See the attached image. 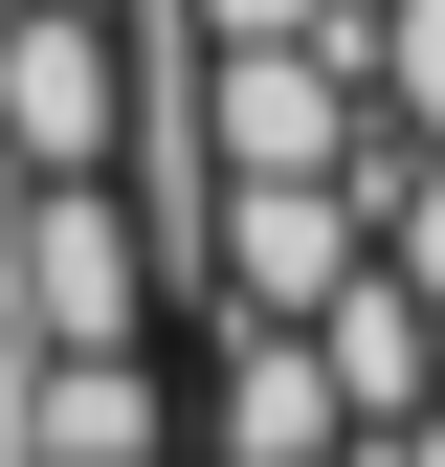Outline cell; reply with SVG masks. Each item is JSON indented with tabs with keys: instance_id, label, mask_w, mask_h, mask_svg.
Wrapping results in <instances>:
<instances>
[{
	"instance_id": "obj_1",
	"label": "cell",
	"mask_w": 445,
	"mask_h": 467,
	"mask_svg": "<svg viewBox=\"0 0 445 467\" xmlns=\"http://www.w3.org/2000/svg\"><path fill=\"white\" fill-rule=\"evenodd\" d=\"M0 334H23V357L156 334V223H134V179H23V223H0Z\"/></svg>"
},
{
	"instance_id": "obj_2",
	"label": "cell",
	"mask_w": 445,
	"mask_h": 467,
	"mask_svg": "<svg viewBox=\"0 0 445 467\" xmlns=\"http://www.w3.org/2000/svg\"><path fill=\"white\" fill-rule=\"evenodd\" d=\"M111 134H134V23L111 0H0V156L111 179Z\"/></svg>"
},
{
	"instance_id": "obj_3",
	"label": "cell",
	"mask_w": 445,
	"mask_h": 467,
	"mask_svg": "<svg viewBox=\"0 0 445 467\" xmlns=\"http://www.w3.org/2000/svg\"><path fill=\"white\" fill-rule=\"evenodd\" d=\"M357 245H378V201H357V179H222V201H201V267H222V312H312Z\"/></svg>"
},
{
	"instance_id": "obj_4",
	"label": "cell",
	"mask_w": 445,
	"mask_h": 467,
	"mask_svg": "<svg viewBox=\"0 0 445 467\" xmlns=\"http://www.w3.org/2000/svg\"><path fill=\"white\" fill-rule=\"evenodd\" d=\"M0 445L23 467H156V334H111V357H0Z\"/></svg>"
},
{
	"instance_id": "obj_5",
	"label": "cell",
	"mask_w": 445,
	"mask_h": 467,
	"mask_svg": "<svg viewBox=\"0 0 445 467\" xmlns=\"http://www.w3.org/2000/svg\"><path fill=\"white\" fill-rule=\"evenodd\" d=\"M290 334H312V379H334V423H423V379H445V312H423V289L378 267V245L334 267V289H312Z\"/></svg>"
},
{
	"instance_id": "obj_6",
	"label": "cell",
	"mask_w": 445,
	"mask_h": 467,
	"mask_svg": "<svg viewBox=\"0 0 445 467\" xmlns=\"http://www.w3.org/2000/svg\"><path fill=\"white\" fill-rule=\"evenodd\" d=\"M357 423H334V379H312V334L290 312H245L222 334V467H334Z\"/></svg>"
},
{
	"instance_id": "obj_7",
	"label": "cell",
	"mask_w": 445,
	"mask_h": 467,
	"mask_svg": "<svg viewBox=\"0 0 445 467\" xmlns=\"http://www.w3.org/2000/svg\"><path fill=\"white\" fill-rule=\"evenodd\" d=\"M357 67H378V111L445 156V0H378V23H357Z\"/></svg>"
},
{
	"instance_id": "obj_8",
	"label": "cell",
	"mask_w": 445,
	"mask_h": 467,
	"mask_svg": "<svg viewBox=\"0 0 445 467\" xmlns=\"http://www.w3.org/2000/svg\"><path fill=\"white\" fill-rule=\"evenodd\" d=\"M378 267H401L423 312H445V156H401V201H378Z\"/></svg>"
},
{
	"instance_id": "obj_9",
	"label": "cell",
	"mask_w": 445,
	"mask_h": 467,
	"mask_svg": "<svg viewBox=\"0 0 445 467\" xmlns=\"http://www.w3.org/2000/svg\"><path fill=\"white\" fill-rule=\"evenodd\" d=\"M201 45H290V23H357V0H179Z\"/></svg>"
},
{
	"instance_id": "obj_10",
	"label": "cell",
	"mask_w": 445,
	"mask_h": 467,
	"mask_svg": "<svg viewBox=\"0 0 445 467\" xmlns=\"http://www.w3.org/2000/svg\"><path fill=\"white\" fill-rule=\"evenodd\" d=\"M423 423H445V379H423Z\"/></svg>"
},
{
	"instance_id": "obj_11",
	"label": "cell",
	"mask_w": 445,
	"mask_h": 467,
	"mask_svg": "<svg viewBox=\"0 0 445 467\" xmlns=\"http://www.w3.org/2000/svg\"><path fill=\"white\" fill-rule=\"evenodd\" d=\"M0 467H23V445H0Z\"/></svg>"
}]
</instances>
